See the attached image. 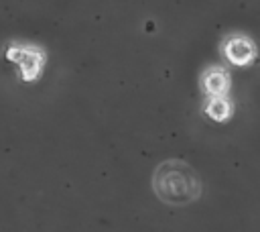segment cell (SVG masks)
<instances>
[{
  "mask_svg": "<svg viewBox=\"0 0 260 232\" xmlns=\"http://www.w3.org/2000/svg\"><path fill=\"white\" fill-rule=\"evenodd\" d=\"M154 191L160 199L171 204H187L199 193L197 177L183 163H165L156 169Z\"/></svg>",
  "mask_w": 260,
  "mask_h": 232,
  "instance_id": "obj_1",
  "label": "cell"
},
{
  "mask_svg": "<svg viewBox=\"0 0 260 232\" xmlns=\"http://www.w3.org/2000/svg\"><path fill=\"white\" fill-rule=\"evenodd\" d=\"M6 59L20 67V75L24 81H35L43 69V63H45V55L41 49L20 47V45H10L6 49Z\"/></svg>",
  "mask_w": 260,
  "mask_h": 232,
  "instance_id": "obj_2",
  "label": "cell"
},
{
  "mask_svg": "<svg viewBox=\"0 0 260 232\" xmlns=\"http://www.w3.org/2000/svg\"><path fill=\"white\" fill-rule=\"evenodd\" d=\"M223 55L234 65H248L256 57V47L246 37H232L223 43Z\"/></svg>",
  "mask_w": 260,
  "mask_h": 232,
  "instance_id": "obj_3",
  "label": "cell"
},
{
  "mask_svg": "<svg viewBox=\"0 0 260 232\" xmlns=\"http://www.w3.org/2000/svg\"><path fill=\"white\" fill-rule=\"evenodd\" d=\"M201 88L207 96H225L230 90V75L221 67L207 69L201 77Z\"/></svg>",
  "mask_w": 260,
  "mask_h": 232,
  "instance_id": "obj_4",
  "label": "cell"
},
{
  "mask_svg": "<svg viewBox=\"0 0 260 232\" xmlns=\"http://www.w3.org/2000/svg\"><path fill=\"white\" fill-rule=\"evenodd\" d=\"M203 112L215 120V122H223L232 116V104L225 96H209V100L203 106Z\"/></svg>",
  "mask_w": 260,
  "mask_h": 232,
  "instance_id": "obj_5",
  "label": "cell"
}]
</instances>
